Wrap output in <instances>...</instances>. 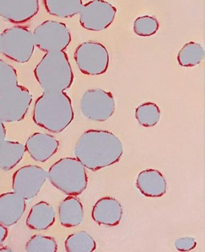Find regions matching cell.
Wrapping results in <instances>:
<instances>
[{
    "label": "cell",
    "instance_id": "cell-31",
    "mask_svg": "<svg viewBox=\"0 0 205 252\" xmlns=\"http://www.w3.org/2000/svg\"><path fill=\"white\" fill-rule=\"evenodd\" d=\"M0 50H1V33H0Z\"/></svg>",
    "mask_w": 205,
    "mask_h": 252
},
{
    "label": "cell",
    "instance_id": "cell-3",
    "mask_svg": "<svg viewBox=\"0 0 205 252\" xmlns=\"http://www.w3.org/2000/svg\"><path fill=\"white\" fill-rule=\"evenodd\" d=\"M34 74L44 92H64L74 81L72 67L64 51L46 53L35 67Z\"/></svg>",
    "mask_w": 205,
    "mask_h": 252
},
{
    "label": "cell",
    "instance_id": "cell-5",
    "mask_svg": "<svg viewBox=\"0 0 205 252\" xmlns=\"http://www.w3.org/2000/svg\"><path fill=\"white\" fill-rule=\"evenodd\" d=\"M35 47L33 32L26 27L13 26L1 34L0 53L17 63L28 62L33 56Z\"/></svg>",
    "mask_w": 205,
    "mask_h": 252
},
{
    "label": "cell",
    "instance_id": "cell-26",
    "mask_svg": "<svg viewBox=\"0 0 205 252\" xmlns=\"http://www.w3.org/2000/svg\"><path fill=\"white\" fill-rule=\"evenodd\" d=\"M18 85L17 70L3 60L0 59V91Z\"/></svg>",
    "mask_w": 205,
    "mask_h": 252
},
{
    "label": "cell",
    "instance_id": "cell-11",
    "mask_svg": "<svg viewBox=\"0 0 205 252\" xmlns=\"http://www.w3.org/2000/svg\"><path fill=\"white\" fill-rule=\"evenodd\" d=\"M117 9L109 2L94 0L83 5L80 14V23L84 29L101 32L113 23Z\"/></svg>",
    "mask_w": 205,
    "mask_h": 252
},
{
    "label": "cell",
    "instance_id": "cell-24",
    "mask_svg": "<svg viewBox=\"0 0 205 252\" xmlns=\"http://www.w3.org/2000/svg\"><path fill=\"white\" fill-rule=\"evenodd\" d=\"M58 247L55 238L37 234L27 242L26 250L27 252H57Z\"/></svg>",
    "mask_w": 205,
    "mask_h": 252
},
{
    "label": "cell",
    "instance_id": "cell-10",
    "mask_svg": "<svg viewBox=\"0 0 205 252\" xmlns=\"http://www.w3.org/2000/svg\"><path fill=\"white\" fill-rule=\"evenodd\" d=\"M48 179L47 171L37 165H26L18 169L12 177V189L26 200L37 196Z\"/></svg>",
    "mask_w": 205,
    "mask_h": 252
},
{
    "label": "cell",
    "instance_id": "cell-15",
    "mask_svg": "<svg viewBox=\"0 0 205 252\" xmlns=\"http://www.w3.org/2000/svg\"><path fill=\"white\" fill-rule=\"evenodd\" d=\"M26 201L13 191L0 194V224L6 227L17 224L25 213Z\"/></svg>",
    "mask_w": 205,
    "mask_h": 252
},
{
    "label": "cell",
    "instance_id": "cell-9",
    "mask_svg": "<svg viewBox=\"0 0 205 252\" xmlns=\"http://www.w3.org/2000/svg\"><path fill=\"white\" fill-rule=\"evenodd\" d=\"M115 100L110 92L100 88L88 89L80 102L82 115L89 120L103 123L115 112Z\"/></svg>",
    "mask_w": 205,
    "mask_h": 252
},
{
    "label": "cell",
    "instance_id": "cell-4",
    "mask_svg": "<svg viewBox=\"0 0 205 252\" xmlns=\"http://www.w3.org/2000/svg\"><path fill=\"white\" fill-rule=\"evenodd\" d=\"M48 179L55 188L69 196H77L87 189L86 168L75 158L64 157L51 165Z\"/></svg>",
    "mask_w": 205,
    "mask_h": 252
},
{
    "label": "cell",
    "instance_id": "cell-22",
    "mask_svg": "<svg viewBox=\"0 0 205 252\" xmlns=\"http://www.w3.org/2000/svg\"><path fill=\"white\" fill-rule=\"evenodd\" d=\"M205 58V50L199 43H186L178 53L177 59L180 66L193 67L201 63Z\"/></svg>",
    "mask_w": 205,
    "mask_h": 252
},
{
    "label": "cell",
    "instance_id": "cell-23",
    "mask_svg": "<svg viewBox=\"0 0 205 252\" xmlns=\"http://www.w3.org/2000/svg\"><path fill=\"white\" fill-rule=\"evenodd\" d=\"M135 115L140 125L146 128H150L160 121L161 111L155 103L145 102L136 108Z\"/></svg>",
    "mask_w": 205,
    "mask_h": 252
},
{
    "label": "cell",
    "instance_id": "cell-13",
    "mask_svg": "<svg viewBox=\"0 0 205 252\" xmlns=\"http://www.w3.org/2000/svg\"><path fill=\"white\" fill-rule=\"evenodd\" d=\"M24 145L27 153L33 160L45 162L55 155L60 143L53 135L37 132L28 138Z\"/></svg>",
    "mask_w": 205,
    "mask_h": 252
},
{
    "label": "cell",
    "instance_id": "cell-18",
    "mask_svg": "<svg viewBox=\"0 0 205 252\" xmlns=\"http://www.w3.org/2000/svg\"><path fill=\"white\" fill-rule=\"evenodd\" d=\"M59 220L62 226L71 228L80 225L84 220L82 202L76 196H68L59 206Z\"/></svg>",
    "mask_w": 205,
    "mask_h": 252
},
{
    "label": "cell",
    "instance_id": "cell-21",
    "mask_svg": "<svg viewBox=\"0 0 205 252\" xmlns=\"http://www.w3.org/2000/svg\"><path fill=\"white\" fill-rule=\"evenodd\" d=\"M96 247L95 240L85 231L69 235L64 242L66 252H93Z\"/></svg>",
    "mask_w": 205,
    "mask_h": 252
},
{
    "label": "cell",
    "instance_id": "cell-2",
    "mask_svg": "<svg viewBox=\"0 0 205 252\" xmlns=\"http://www.w3.org/2000/svg\"><path fill=\"white\" fill-rule=\"evenodd\" d=\"M74 118L71 99L64 92H44L34 103V123L52 133L63 132Z\"/></svg>",
    "mask_w": 205,
    "mask_h": 252
},
{
    "label": "cell",
    "instance_id": "cell-14",
    "mask_svg": "<svg viewBox=\"0 0 205 252\" xmlns=\"http://www.w3.org/2000/svg\"><path fill=\"white\" fill-rule=\"evenodd\" d=\"M122 215V205L112 197H104L98 200L91 212V218L97 224L106 226L118 225Z\"/></svg>",
    "mask_w": 205,
    "mask_h": 252
},
{
    "label": "cell",
    "instance_id": "cell-20",
    "mask_svg": "<svg viewBox=\"0 0 205 252\" xmlns=\"http://www.w3.org/2000/svg\"><path fill=\"white\" fill-rule=\"evenodd\" d=\"M44 2L48 13L61 18L78 14L84 5L82 0H45Z\"/></svg>",
    "mask_w": 205,
    "mask_h": 252
},
{
    "label": "cell",
    "instance_id": "cell-8",
    "mask_svg": "<svg viewBox=\"0 0 205 252\" xmlns=\"http://www.w3.org/2000/svg\"><path fill=\"white\" fill-rule=\"evenodd\" d=\"M35 45L46 53L63 51L71 42V34L65 24L47 20L34 29Z\"/></svg>",
    "mask_w": 205,
    "mask_h": 252
},
{
    "label": "cell",
    "instance_id": "cell-1",
    "mask_svg": "<svg viewBox=\"0 0 205 252\" xmlns=\"http://www.w3.org/2000/svg\"><path fill=\"white\" fill-rule=\"evenodd\" d=\"M123 153L121 140L113 132L90 129L75 143L74 154L86 169L95 172L120 160Z\"/></svg>",
    "mask_w": 205,
    "mask_h": 252
},
{
    "label": "cell",
    "instance_id": "cell-12",
    "mask_svg": "<svg viewBox=\"0 0 205 252\" xmlns=\"http://www.w3.org/2000/svg\"><path fill=\"white\" fill-rule=\"evenodd\" d=\"M39 10L37 0H0V17L13 24L26 23Z\"/></svg>",
    "mask_w": 205,
    "mask_h": 252
},
{
    "label": "cell",
    "instance_id": "cell-25",
    "mask_svg": "<svg viewBox=\"0 0 205 252\" xmlns=\"http://www.w3.org/2000/svg\"><path fill=\"white\" fill-rule=\"evenodd\" d=\"M160 24L153 16H139L135 20L133 30L135 33L140 37H149L158 32Z\"/></svg>",
    "mask_w": 205,
    "mask_h": 252
},
{
    "label": "cell",
    "instance_id": "cell-28",
    "mask_svg": "<svg viewBox=\"0 0 205 252\" xmlns=\"http://www.w3.org/2000/svg\"><path fill=\"white\" fill-rule=\"evenodd\" d=\"M8 236V229L7 227L0 224V246L6 240Z\"/></svg>",
    "mask_w": 205,
    "mask_h": 252
},
{
    "label": "cell",
    "instance_id": "cell-29",
    "mask_svg": "<svg viewBox=\"0 0 205 252\" xmlns=\"http://www.w3.org/2000/svg\"><path fill=\"white\" fill-rule=\"evenodd\" d=\"M6 137V129L4 124L0 121V143L4 142Z\"/></svg>",
    "mask_w": 205,
    "mask_h": 252
},
{
    "label": "cell",
    "instance_id": "cell-19",
    "mask_svg": "<svg viewBox=\"0 0 205 252\" xmlns=\"http://www.w3.org/2000/svg\"><path fill=\"white\" fill-rule=\"evenodd\" d=\"M26 153L23 143L5 140L0 143V169L4 171L13 169L22 160Z\"/></svg>",
    "mask_w": 205,
    "mask_h": 252
},
{
    "label": "cell",
    "instance_id": "cell-17",
    "mask_svg": "<svg viewBox=\"0 0 205 252\" xmlns=\"http://www.w3.org/2000/svg\"><path fill=\"white\" fill-rule=\"evenodd\" d=\"M56 212L53 205L47 202L36 203L31 208L26 219L29 228L42 231L50 228L55 223Z\"/></svg>",
    "mask_w": 205,
    "mask_h": 252
},
{
    "label": "cell",
    "instance_id": "cell-6",
    "mask_svg": "<svg viewBox=\"0 0 205 252\" xmlns=\"http://www.w3.org/2000/svg\"><path fill=\"white\" fill-rule=\"evenodd\" d=\"M33 101V96L26 87L18 85L0 91V121L15 123L25 118Z\"/></svg>",
    "mask_w": 205,
    "mask_h": 252
},
{
    "label": "cell",
    "instance_id": "cell-7",
    "mask_svg": "<svg viewBox=\"0 0 205 252\" xmlns=\"http://www.w3.org/2000/svg\"><path fill=\"white\" fill-rule=\"evenodd\" d=\"M74 59L78 69L85 75L103 74L109 68V53L99 42L88 41L79 45L75 50Z\"/></svg>",
    "mask_w": 205,
    "mask_h": 252
},
{
    "label": "cell",
    "instance_id": "cell-16",
    "mask_svg": "<svg viewBox=\"0 0 205 252\" xmlns=\"http://www.w3.org/2000/svg\"><path fill=\"white\" fill-rule=\"evenodd\" d=\"M136 186L140 193L148 197H160L167 191L166 179L156 169H146L140 172L137 178Z\"/></svg>",
    "mask_w": 205,
    "mask_h": 252
},
{
    "label": "cell",
    "instance_id": "cell-30",
    "mask_svg": "<svg viewBox=\"0 0 205 252\" xmlns=\"http://www.w3.org/2000/svg\"><path fill=\"white\" fill-rule=\"evenodd\" d=\"M0 252H13V251L9 248L3 247L0 249Z\"/></svg>",
    "mask_w": 205,
    "mask_h": 252
},
{
    "label": "cell",
    "instance_id": "cell-27",
    "mask_svg": "<svg viewBox=\"0 0 205 252\" xmlns=\"http://www.w3.org/2000/svg\"><path fill=\"white\" fill-rule=\"evenodd\" d=\"M197 246L195 238L186 237L177 238L175 242V246L180 252H188L193 250Z\"/></svg>",
    "mask_w": 205,
    "mask_h": 252
}]
</instances>
